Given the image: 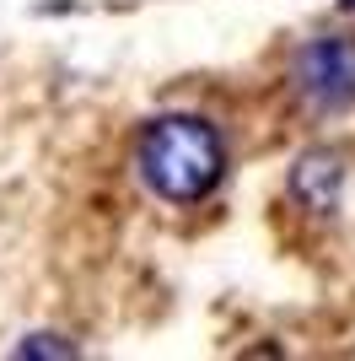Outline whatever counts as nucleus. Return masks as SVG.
<instances>
[{
  "label": "nucleus",
  "instance_id": "obj_1",
  "mask_svg": "<svg viewBox=\"0 0 355 361\" xmlns=\"http://www.w3.org/2000/svg\"><path fill=\"white\" fill-rule=\"evenodd\" d=\"M135 178L162 205H199L226 178V140L205 114H162L135 135Z\"/></svg>",
  "mask_w": 355,
  "mask_h": 361
},
{
  "label": "nucleus",
  "instance_id": "obj_2",
  "mask_svg": "<svg viewBox=\"0 0 355 361\" xmlns=\"http://www.w3.org/2000/svg\"><path fill=\"white\" fill-rule=\"evenodd\" d=\"M291 97L318 119L355 114V38L350 32H323V38H307L296 49Z\"/></svg>",
  "mask_w": 355,
  "mask_h": 361
},
{
  "label": "nucleus",
  "instance_id": "obj_3",
  "mask_svg": "<svg viewBox=\"0 0 355 361\" xmlns=\"http://www.w3.org/2000/svg\"><path fill=\"white\" fill-rule=\"evenodd\" d=\"M291 200L312 216H334L344 200V157L334 146H307L291 162Z\"/></svg>",
  "mask_w": 355,
  "mask_h": 361
},
{
  "label": "nucleus",
  "instance_id": "obj_4",
  "mask_svg": "<svg viewBox=\"0 0 355 361\" xmlns=\"http://www.w3.org/2000/svg\"><path fill=\"white\" fill-rule=\"evenodd\" d=\"M16 356H75V345H54V334H27Z\"/></svg>",
  "mask_w": 355,
  "mask_h": 361
},
{
  "label": "nucleus",
  "instance_id": "obj_5",
  "mask_svg": "<svg viewBox=\"0 0 355 361\" xmlns=\"http://www.w3.org/2000/svg\"><path fill=\"white\" fill-rule=\"evenodd\" d=\"M344 6H350V11H355V0H344Z\"/></svg>",
  "mask_w": 355,
  "mask_h": 361
}]
</instances>
